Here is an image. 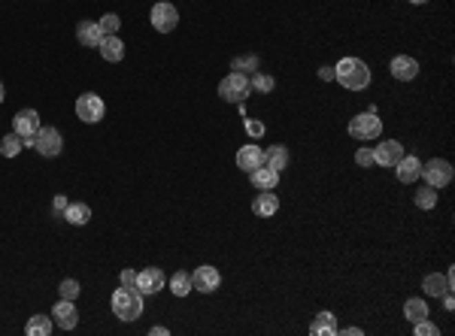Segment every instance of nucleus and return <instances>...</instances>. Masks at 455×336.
<instances>
[{
	"label": "nucleus",
	"mask_w": 455,
	"mask_h": 336,
	"mask_svg": "<svg viewBox=\"0 0 455 336\" xmlns=\"http://www.w3.org/2000/svg\"><path fill=\"white\" fill-rule=\"evenodd\" d=\"M334 79L346 91H364L370 85V67L361 58H340L334 64Z\"/></svg>",
	"instance_id": "obj_1"
},
{
	"label": "nucleus",
	"mask_w": 455,
	"mask_h": 336,
	"mask_svg": "<svg viewBox=\"0 0 455 336\" xmlns=\"http://www.w3.org/2000/svg\"><path fill=\"white\" fill-rule=\"evenodd\" d=\"M112 315L121 322H136L143 315V291L136 285H119V291H112Z\"/></svg>",
	"instance_id": "obj_2"
},
{
	"label": "nucleus",
	"mask_w": 455,
	"mask_h": 336,
	"mask_svg": "<svg viewBox=\"0 0 455 336\" xmlns=\"http://www.w3.org/2000/svg\"><path fill=\"white\" fill-rule=\"evenodd\" d=\"M249 91H252V85H249V76H243V73H228L222 82H219V97L228 103H246V97H249Z\"/></svg>",
	"instance_id": "obj_3"
},
{
	"label": "nucleus",
	"mask_w": 455,
	"mask_h": 336,
	"mask_svg": "<svg viewBox=\"0 0 455 336\" xmlns=\"http://www.w3.org/2000/svg\"><path fill=\"white\" fill-rule=\"evenodd\" d=\"M383 134V121H379L376 112H358V116L349 118V136H355V140L367 143V140H376V136Z\"/></svg>",
	"instance_id": "obj_4"
},
{
	"label": "nucleus",
	"mask_w": 455,
	"mask_h": 336,
	"mask_svg": "<svg viewBox=\"0 0 455 336\" xmlns=\"http://www.w3.org/2000/svg\"><path fill=\"white\" fill-rule=\"evenodd\" d=\"M452 164L446 161V158H434V161H428V164H422V176L419 179H425V185H431V188H446L452 182Z\"/></svg>",
	"instance_id": "obj_5"
},
{
	"label": "nucleus",
	"mask_w": 455,
	"mask_h": 336,
	"mask_svg": "<svg viewBox=\"0 0 455 336\" xmlns=\"http://www.w3.org/2000/svg\"><path fill=\"white\" fill-rule=\"evenodd\" d=\"M76 116H79V121H85V125H97V121H103V116H106L103 97H97L94 91L79 94V97H76Z\"/></svg>",
	"instance_id": "obj_6"
},
{
	"label": "nucleus",
	"mask_w": 455,
	"mask_h": 336,
	"mask_svg": "<svg viewBox=\"0 0 455 336\" xmlns=\"http://www.w3.org/2000/svg\"><path fill=\"white\" fill-rule=\"evenodd\" d=\"M34 149L40 151L43 158H58L61 155V149H64V136H61V131L58 127H40V131H37V136H34Z\"/></svg>",
	"instance_id": "obj_7"
},
{
	"label": "nucleus",
	"mask_w": 455,
	"mask_h": 336,
	"mask_svg": "<svg viewBox=\"0 0 455 336\" xmlns=\"http://www.w3.org/2000/svg\"><path fill=\"white\" fill-rule=\"evenodd\" d=\"M149 21H152V28H155L158 34H170V30L179 25V12H176V6H173V3L161 0V3L152 6Z\"/></svg>",
	"instance_id": "obj_8"
},
{
	"label": "nucleus",
	"mask_w": 455,
	"mask_h": 336,
	"mask_svg": "<svg viewBox=\"0 0 455 336\" xmlns=\"http://www.w3.org/2000/svg\"><path fill=\"white\" fill-rule=\"evenodd\" d=\"M219 285H222V273H219L216 266L203 264V266H197V270L192 273V291L212 294V291H219Z\"/></svg>",
	"instance_id": "obj_9"
},
{
	"label": "nucleus",
	"mask_w": 455,
	"mask_h": 336,
	"mask_svg": "<svg viewBox=\"0 0 455 336\" xmlns=\"http://www.w3.org/2000/svg\"><path fill=\"white\" fill-rule=\"evenodd\" d=\"M40 112L37 109H19L12 118V134H19L21 140H28V136H37V131H40Z\"/></svg>",
	"instance_id": "obj_10"
},
{
	"label": "nucleus",
	"mask_w": 455,
	"mask_h": 336,
	"mask_svg": "<svg viewBox=\"0 0 455 336\" xmlns=\"http://www.w3.org/2000/svg\"><path fill=\"white\" fill-rule=\"evenodd\" d=\"M164 285H167V276H164V270H158V266H146V270L136 273V288L143 291V297L164 291Z\"/></svg>",
	"instance_id": "obj_11"
},
{
	"label": "nucleus",
	"mask_w": 455,
	"mask_h": 336,
	"mask_svg": "<svg viewBox=\"0 0 455 336\" xmlns=\"http://www.w3.org/2000/svg\"><path fill=\"white\" fill-rule=\"evenodd\" d=\"M404 158V146L398 140H383L379 146H374V164L376 167H394Z\"/></svg>",
	"instance_id": "obj_12"
},
{
	"label": "nucleus",
	"mask_w": 455,
	"mask_h": 336,
	"mask_svg": "<svg viewBox=\"0 0 455 336\" xmlns=\"http://www.w3.org/2000/svg\"><path fill=\"white\" fill-rule=\"evenodd\" d=\"M52 322H55L61 330H73V327L79 324V312H76V303L61 297V300L55 303V309H52Z\"/></svg>",
	"instance_id": "obj_13"
},
{
	"label": "nucleus",
	"mask_w": 455,
	"mask_h": 336,
	"mask_svg": "<svg viewBox=\"0 0 455 336\" xmlns=\"http://www.w3.org/2000/svg\"><path fill=\"white\" fill-rule=\"evenodd\" d=\"M389 73L398 82H413L416 76H419V61L410 58V55H394L392 64H389Z\"/></svg>",
	"instance_id": "obj_14"
},
{
	"label": "nucleus",
	"mask_w": 455,
	"mask_h": 336,
	"mask_svg": "<svg viewBox=\"0 0 455 336\" xmlns=\"http://www.w3.org/2000/svg\"><path fill=\"white\" fill-rule=\"evenodd\" d=\"M103 36H106V34H103L101 21L85 19V21H79V25H76V40H79L82 45H88V49H97Z\"/></svg>",
	"instance_id": "obj_15"
},
{
	"label": "nucleus",
	"mask_w": 455,
	"mask_h": 336,
	"mask_svg": "<svg viewBox=\"0 0 455 336\" xmlns=\"http://www.w3.org/2000/svg\"><path fill=\"white\" fill-rule=\"evenodd\" d=\"M394 170H398V182H404V185H413V182L422 176V161H419L416 155H404L398 164H394Z\"/></svg>",
	"instance_id": "obj_16"
},
{
	"label": "nucleus",
	"mask_w": 455,
	"mask_h": 336,
	"mask_svg": "<svg viewBox=\"0 0 455 336\" xmlns=\"http://www.w3.org/2000/svg\"><path fill=\"white\" fill-rule=\"evenodd\" d=\"M97 52H101L103 61H110V64H119L121 58H125V43H121V36L116 34H106L101 45H97Z\"/></svg>",
	"instance_id": "obj_17"
},
{
	"label": "nucleus",
	"mask_w": 455,
	"mask_h": 336,
	"mask_svg": "<svg viewBox=\"0 0 455 336\" xmlns=\"http://www.w3.org/2000/svg\"><path fill=\"white\" fill-rule=\"evenodd\" d=\"M422 291L428 297H443V294L452 291V282L446 273H428V276L422 279Z\"/></svg>",
	"instance_id": "obj_18"
},
{
	"label": "nucleus",
	"mask_w": 455,
	"mask_h": 336,
	"mask_svg": "<svg viewBox=\"0 0 455 336\" xmlns=\"http://www.w3.org/2000/svg\"><path fill=\"white\" fill-rule=\"evenodd\" d=\"M261 164H264V149L255 146V143H249V146H243L237 151V167H240V170L252 173L255 167H261Z\"/></svg>",
	"instance_id": "obj_19"
},
{
	"label": "nucleus",
	"mask_w": 455,
	"mask_h": 336,
	"mask_svg": "<svg viewBox=\"0 0 455 336\" xmlns=\"http://www.w3.org/2000/svg\"><path fill=\"white\" fill-rule=\"evenodd\" d=\"M249 179H252V185L258 191H273V188L279 185V170H273V167L261 164V167H255V170L249 173Z\"/></svg>",
	"instance_id": "obj_20"
},
{
	"label": "nucleus",
	"mask_w": 455,
	"mask_h": 336,
	"mask_svg": "<svg viewBox=\"0 0 455 336\" xmlns=\"http://www.w3.org/2000/svg\"><path fill=\"white\" fill-rule=\"evenodd\" d=\"M252 212L258 218H273L279 212V197L273 191H261V194L252 200Z\"/></svg>",
	"instance_id": "obj_21"
},
{
	"label": "nucleus",
	"mask_w": 455,
	"mask_h": 336,
	"mask_svg": "<svg viewBox=\"0 0 455 336\" xmlns=\"http://www.w3.org/2000/svg\"><path fill=\"white\" fill-rule=\"evenodd\" d=\"M340 324H337V315L334 312H318L313 318V324H310V333L313 336H337Z\"/></svg>",
	"instance_id": "obj_22"
},
{
	"label": "nucleus",
	"mask_w": 455,
	"mask_h": 336,
	"mask_svg": "<svg viewBox=\"0 0 455 336\" xmlns=\"http://www.w3.org/2000/svg\"><path fill=\"white\" fill-rule=\"evenodd\" d=\"M264 164L283 173L285 167L292 164V155H288V149H285V146H279V143H276V146H267V149H264Z\"/></svg>",
	"instance_id": "obj_23"
},
{
	"label": "nucleus",
	"mask_w": 455,
	"mask_h": 336,
	"mask_svg": "<svg viewBox=\"0 0 455 336\" xmlns=\"http://www.w3.org/2000/svg\"><path fill=\"white\" fill-rule=\"evenodd\" d=\"M61 218L70 221L76 227H82V224H88V218H91V206L88 203H67V209Z\"/></svg>",
	"instance_id": "obj_24"
},
{
	"label": "nucleus",
	"mask_w": 455,
	"mask_h": 336,
	"mask_svg": "<svg viewBox=\"0 0 455 336\" xmlns=\"http://www.w3.org/2000/svg\"><path fill=\"white\" fill-rule=\"evenodd\" d=\"M404 318L410 324L422 322V318H428V303L422 300V297H410V300L404 303Z\"/></svg>",
	"instance_id": "obj_25"
},
{
	"label": "nucleus",
	"mask_w": 455,
	"mask_h": 336,
	"mask_svg": "<svg viewBox=\"0 0 455 336\" xmlns=\"http://www.w3.org/2000/svg\"><path fill=\"white\" fill-rule=\"evenodd\" d=\"M55 322H52L49 315H30V322L25 324V333L28 336H49Z\"/></svg>",
	"instance_id": "obj_26"
},
{
	"label": "nucleus",
	"mask_w": 455,
	"mask_h": 336,
	"mask_svg": "<svg viewBox=\"0 0 455 336\" xmlns=\"http://www.w3.org/2000/svg\"><path fill=\"white\" fill-rule=\"evenodd\" d=\"M258 67H261L258 55H237V58L231 61V73H243V76L258 73Z\"/></svg>",
	"instance_id": "obj_27"
},
{
	"label": "nucleus",
	"mask_w": 455,
	"mask_h": 336,
	"mask_svg": "<svg viewBox=\"0 0 455 336\" xmlns=\"http://www.w3.org/2000/svg\"><path fill=\"white\" fill-rule=\"evenodd\" d=\"M170 291L176 294V297H188L192 294V273H185V270H176L170 276Z\"/></svg>",
	"instance_id": "obj_28"
},
{
	"label": "nucleus",
	"mask_w": 455,
	"mask_h": 336,
	"mask_svg": "<svg viewBox=\"0 0 455 336\" xmlns=\"http://www.w3.org/2000/svg\"><path fill=\"white\" fill-rule=\"evenodd\" d=\"M413 200H416V206H419V209H425V212L434 209V206H437V188L422 185V188L413 194Z\"/></svg>",
	"instance_id": "obj_29"
},
{
	"label": "nucleus",
	"mask_w": 455,
	"mask_h": 336,
	"mask_svg": "<svg viewBox=\"0 0 455 336\" xmlns=\"http://www.w3.org/2000/svg\"><path fill=\"white\" fill-rule=\"evenodd\" d=\"M21 149H25V140H21L19 134H6L3 140H0V155L3 158H15Z\"/></svg>",
	"instance_id": "obj_30"
},
{
	"label": "nucleus",
	"mask_w": 455,
	"mask_h": 336,
	"mask_svg": "<svg viewBox=\"0 0 455 336\" xmlns=\"http://www.w3.org/2000/svg\"><path fill=\"white\" fill-rule=\"evenodd\" d=\"M249 85H252L255 91H261V94H270V91L276 88V79H273L270 73H261V70H258V73H252V79H249Z\"/></svg>",
	"instance_id": "obj_31"
},
{
	"label": "nucleus",
	"mask_w": 455,
	"mask_h": 336,
	"mask_svg": "<svg viewBox=\"0 0 455 336\" xmlns=\"http://www.w3.org/2000/svg\"><path fill=\"white\" fill-rule=\"evenodd\" d=\"M58 294L64 297V300H76V297H79V282H76V279H64L58 285Z\"/></svg>",
	"instance_id": "obj_32"
},
{
	"label": "nucleus",
	"mask_w": 455,
	"mask_h": 336,
	"mask_svg": "<svg viewBox=\"0 0 455 336\" xmlns=\"http://www.w3.org/2000/svg\"><path fill=\"white\" fill-rule=\"evenodd\" d=\"M413 333L416 336H440V327L434 322H428V318H422V322L413 324Z\"/></svg>",
	"instance_id": "obj_33"
},
{
	"label": "nucleus",
	"mask_w": 455,
	"mask_h": 336,
	"mask_svg": "<svg viewBox=\"0 0 455 336\" xmlns=\"http://www.w3.org/2000/svg\"><path fill=\"white\" fill-rule=\"evenodd\" d=\"M101 28H103V34H119V28H121V19L116 12H106L103 19H101Z\"/></svg>",
	"instance_id": "obj_34"
},
{
	"label": "nucleus",
	"mask_w": 455,
	"mask_h": 336,
	"mask_svg": "<svg viewBox=\"0 0 455 336\" xmlns=\"http://www.w3.org/2000/svg\"><path fill=\"white\" fill-rule=\"evenodd\" d=\"M355 164L364 167V170H367V167H374V149H367V146H364V149L355 151Z\"/></svg>",
	"instance_id": "obj_35"
},
{
	"label": "nucleus",
	"mask_w": 455,
	"mask_h": 336,
	"mask_svg": "<svg viewBox=\"0 0 455 336\" xmlns=\"http://www.w3.org/2000/svg\"><path fill=\"white\" fill-rule=\"evenodd\" d=\"M246 134L252 136V140L264 136V121H258V118H246Z\"/></svg>",
	"instance_id": "obj_36"
},
{
	"label": "nucleus",
	"mask_w": 455,
	"mask_h": 336,
	"mask_svg": "<svg viewBox=\"0 0 455 336\" xmlns=\"http://www.w3.org/2000/svg\"><path fill=\"white\" fill-rule=\"evenodd\" d=\"M119 285H136V270H121Z\"/></svg>",
	"instance_id": "obj_37"
},
{
	"label": "nucleus",
	"mask_w": 455,
	"mask_h": 336,
	"mask_svg": "<svg viewBox=\"0 0 455 336\" xmlns=\"http://www.w3.org/2000/svg\"><path fill=\"white\" fill-rule=\"evenodd\" d=\"M318 79H322V82H334V67H318Z\"/></svg>",
	"instance_id": "obj_38"
},
{
	"label": "nucleus",
	"mask_w": 455,
	"mask_h": 336,
	"mask_svg": "<svg viewBox=\"0 0 455 336\" xmlns=\"http://www.w3.org/2000/svg\"><path fill=\"white\" fill-rule=\"evenodd\" d=\"M67 203H70V200H67V197H64V194H58V197H55V212H58V216H64V209H67Z\"/></svg>",
	"instance_id": "obj_39"
},
{
	"label": "nucleus",
	"mask_w": 455,
	"mask_h": 336,
	"mask_svg": "<svg viewBox=\"0 0 455 336\" xmlns=\"http://www.w3.org/2000/svg\"><path fill=\"white\" fill-rule=\"evenodd\" d=\"M149 333H152V336H167V333H170V330H167V327H161V324H155V327H152Z\"/></svg>",
	"instance_id": "obj_40"
},
{
	"label": "nucleus",
	"mask_w": 455,
	"mask_h": 336,
	"mask_svg": "<svg viewBox=\"0 0 455 336\" xmlns=\"http://www.w3.org/2000/svg\"><path fill=\"white\" fill-rule=\"evenodd\" d=\"M337 333H346V336H361V327H343V330H337Z\"/></svg>",
	"instance_id": "obj_41"
},
{
	"label": "nucleus",
	"mask_w": 455,
	"mask_h": 336,
	"mask_svg": "<svg viewBox=\"0 0 455 336\" xmlns=\"http://www.w3.org/2000/svg\"><path fill=\"white\" fill-rule=\"evenodd\" d=\"M6 101V88H3V82H0V103Z\"/></svg>",
	"instance_id": "obj_42"
},
{
	"label": "nucleus",
	"mask_w": 455,
	"mask_h": 336,
	"mask_svg": "<svg viewBox=\"0 0 455 336\" xmlns=\"http://www.w3.org/2000/svg\"><path fill=\"white\" fill-rule=\"evenodd\" d=\"M410 3H416V6H422V3H428V0H410Z\"/></svg>",
	"instance_id": "obj_43"
}]
</instances>
